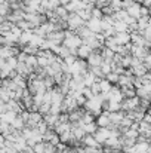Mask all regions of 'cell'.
Returning <instances> with one entry per match:
<instances>
[{"mask_svg":"<svg viewBox=\"0 0 151 153\" xmlns=\"http://www.w3.org/2000/svg\"><path fill=\"white\" fill-rule=\"evenodd\" d=\"M96 123L98 126H105V128H110L111 125V119H110V111H102L99 116H96Z\"/></svg>","mask_w":151,"mask_h":153,"instance_id":"1","label":"cell"},{"mask_svg":"<svg viewBox=\"0 0 151 153\" xmlns=\"http://www.w3.org/2000/svg\"><path fill=\"white\" fill-rule=\"evenodd\" d=\"M33 149H34V153H45V141L37 143Z\"/></svg>","mask_w":151,"mask_h":153,"instance_id":"5","label":"cell"},{"mask_svg":"<svg viewBox=\"0 0 151 153\" xmlns=\"http://www.w3.org/2000/svg\"><path fill=\"white\" fill-rule=\"evenodd\" d=\"M83 128H85V131H86V134H95L96 131H98V123L96 122H91V123H85V125H82Z\"/></svg>","mask_w":151,"mask_h":153,"instance_id":"4","label":"cell"},{"mask_svg":"<svg viewBox=\"0 0 151 153\" xmlns=\"http://www.w3.org/2000/svg\"><path fill=\"white\" fill-rule=\"evenodd\" d=\"M18 117V113H15V111H12V110H7L6 113H1V120H4V122H7V123H13V120Z\"/></svg>","mask_w":151,"mask_h":153,"instance_id":"3","label":"cell"},{"mask_svg":"<svg viewBox=\"0 0 151 153\" xmlns=\"http://www.w3.org/2000/svg\"><path fill=\"white\" fill-rule=\"evenodd\" d=\"M107 79H108L111 83H116V82H119V80H120V77H119L117 74H110V73L107 74Z\"/></svg>","mask_w":151,"mask_h":153,"instance_id":"6","label":"cell"},{"mask_svg":"<svg viewBox=\"0 0 151 153\" xmlns=\"http://www.w3.org/2000/svg\"><path fill=\"white\" fill-rule=\"evenodd\" d=\"M82 144L86 146V147H101L102 144L98 143V140L95 138L94 134H86V137L82 140Z\"/></svg>","mask_w":151,"mask_h":153,"instance_id":"2","label":"cell"}]
</instances>
